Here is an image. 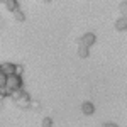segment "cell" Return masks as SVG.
I'll list each match as a JSON object with an SVG mask.
<instances>
[{
    "label": "cell",
    "mask_w": 127,
    "mask_h": 127,
    "mask_svg": "<svg viewBox=\"0 0 127 127\" xmlns=\"http://www.w3.org/2000/svg\"><path fill=\"white\" fill-rule=\"evenodd\" d=\"M7 88H9L10 92L24 88V78L20 75H10V76H7Z\"/></svg>",
    "instance_id": "6da1fadb"
},
{
    "label": "cell",
    "mask_w": 127,
    "mask_h": 127,
    "mask_svg": "<svg viewBox=\"0 0 127 127\" xmlns=\"http://www.w3.org/2000/svg\"><path fill=\"white\" fill-rule=\"evenodd\" d=\"M95 41H97V36L93 34V32H87V34H83L81 37H80L78 44L80 46H83V48H92L93 44H95Z\"/></svg>",
    "instance_id": "7a4b0ae2"
},
{
    "label": "cell",
    "mask_w": 127,
    "mask_h": 127,
    "mask_svg": "<svg viewBox=\"0 0 127 127\" xmlns=\"http://www.w3.org/2000/svg\"><path fill=\"white\" fill-rule=\"evenodd\" d=\"M15 105L20 107V108H29L31 107V97H29V93H27V92H24V95L15 102Z\"/></svg>",
    "instance_id": "3957f363"
},
{
    "label": "cell",
    "mask_w": 127,
    "mask_h": 127,
    "mask_svg": "<svg viewBox=\"0 0 127 127\" xmlns=\"http://www.w3.org/2000/svg\"><path fill=\"white\" fill-rule=\"evenodd\" d=\"M15 68H17V64H14V63H3L2 64V73L7 75V76L15 75Z\"/></svg>",
    "instance_id": "277c9868"
},
{
    "label": "cell",
    "mask_w": 127,
    "mask_h": 127,
    "mask_svg": "<svg viewBox=\"0 0 127 127\" xmlns=\"http://www.w3.org/2000/svg\"><path fill=\"white\" fill-rule=\"evenodd\" d=\"M81 112H83L85 115H92V114L95 112V105H93L92 102H83V103H81Z\"/></svg>",
    "instance_id": "5b68a950"
},
{
    "label": "cell",
    "mask_w": 127,
    "mask_h": 127,
    "mask_svg": "<svg viewBox=\"0 0 127 127\" xmlns=\"http://www.w3.org/2000/svg\"><path fill=\"white\" fill-rule=\"evenodd\" d=\"M114 27H115V31H120V32L122 31H127V19L126 17H119L115 20V26Z\"/></svg>",
    "instance_id": "8992f818"
},
{
    "label": "cell",
    "mask_w": 127,
    "mask_h": 127,
    "mask_svg": "<svg viewBox=\"0 0 127 127\" xmlns=\"http://www.w3.org/2000/svg\"><path fill=\"white\" fill-rule=\"evenodd\" d=\"M22 95H24V88H19V90H12V92H10V98H12L14 102H17V100H19Z\"/></svg>",
    "instance_id": "52a82bcc"
},
{
    "label": "cell",
    "mask_w": 127,
    "mask_h": 127,
    "mask_svg": "<svg viewBox=\"0 0 127 127\" xmlns=\"http://www.w3.org/2000/svg\"><path fill=\"white\" fill-rule=\"evenodd\" d=\"M5 7H7V10H10V12H15V10L19 9V2H17V0H9V2L5 3Z\"/></svg>",
    "instance_id": "ba28073f"
},
{
    "label": "cell",
    "mask_w": 127,
    "mask_h": 127,
    "mask_svg": "<svg viewBox=\"0 0 127 127\" xmlns=\"http://www.w3.org/2000/svg\"><path fill=\"white\" fill-rule=\"evenodd\" d=\"M88 54H90V49H88V48H83V46H78V58L85 59V58H88Z\"/></svg>",
    "instance_id": "9c48e42d"
},
{
    "label": "cell",
    "mask_w": 127,
    "mask_h": 127,
    "mask_svg": "<svg viewBox=\"0 0 127 127\" xmlns=\"http://www.w3.org/2000/svg\"><path fill=\"white\" fill-rule=\"evenodd\" d=\"M12 14H14V19L17 20V22H24V20H26V15H24V12L20 9H17L15 12H12Z\"/></svg>",
    "instance_id": "30bf717a"
},
{
    "label": "cell",
    "mask_w": 127,
    "mask_h": 127,
    "mask_svg": "<svg viewBox=\"0 0 127 127\" xmlns=\"http://www.w3.org/2000/svg\"><path fill=\"white\" fill-rule=\"evenodd\" d=\"M119 12H120V17L127 19V2H120L119 3Z\"/></svg>",
    "instance_id": "8fae6325"
},
{
    "label": "cell",
    "mask_w": 127,
    "mask_h": 127,
    "mask_svg": "<svg viewBox=\"0 0 127 127\" xmlns=\"http://www.w3.org/2000/svg\"><path fill=\"white\" fill-rule=\"evenodd\" d=\"M10 97V90L7 87H2L0 88V100H3V98H7Z\"/></svg>",
    "instance_id": "7c38bea8"
},
{
    "label": "cell",
    "mask_w": 127,
    "mask_h": 127,
    "mask_svg": "<svg viewBox=\"0 0 127 127\" xmlns=\"http://www.w3.org/2000/svg\"><path fill=\"white\" fill-rule=\"evenodd\" d=\"M41 126H42V127H53V119H51V117H44Z\"/></svg>",
    "instance_id": "4fadbf2b"
},
{
    "label": "cell",
    "mask_w": 127,
    "mask_h": 127,
    "mask_svg": "<svg viewBox=\"0 0 127 127\" xmlns=\"http://www.w3.org/2000/svg\"><path fill=\"white\" fill-rule=\"evenodd\" d=\"M2 87H7V75L0 73V88Z\"/></svg>",
    "instance_id": "5bb4252c"
},
{
    "label": "cell",
    "mask_w": 127,
    "mask_h": 127,
    "mask_svg": "<svg viewBox=\"0 0 127 127\" xmlns=\"http://www.w3.org/2000/svg\"><path fill=\"white\" fill-rule=\"evenodd\" d=\"M22 73H24V66H22V64H17V68H15V75H20V76H22Z\"/></svg>",
    "instance_id": "9a60e30c"
},
{
    "label": "cell",
    "mask_w": 127,
    "mask_h": 127,
    "mask_svg": "<svg viewBox=\"0 0 127 127\" xmlns=\"http://www.w3.org/2000/svg\"><path fill=\"white\" fill-rule=\"evenodd\" d=\"M29 108H39V100H31V107Z\"/></svg>",
    "instance_id": "2e32d148"
},
{
    "label": "cell",
    "mask_w": 127,
    "mask_h": 127,
    "mask_svg": "<svg viewBox=\"0 0 127 127\" xmlns=\"http://www.w3.org/2000/svg\"><path fill=\"white\" fill-rule=\"evenodd\" d=\"M102 127H119V126L114 122H105V124H102Z\"/></svg>",
    "instance_id": "e0dca14e"
},
{
    "label": "cell",
    "mask_w": 127,
    "mask_h": 127,
    "mask_svg": "<svg viewBox=\"0 0 127 127\" xmlns=\"http://www.w3.org/2000/svg\"><path fill=\"white\" fill-rule=\"evenodd\" d=\"M7 2H9V0H0V3H3V5H5Z\"/></svg>",
    "instance_id": "ac0fdd59"
},
{
    "label": "cell",
    "mask_w": 127,
    "mask_h": 127,
    "mask_svg": "<svg viewBox=\"0 0 127 127\" xmlns=\"http://www.w3.org/2000/svg\"><path fill=\"white\" fill-rule=\"evenodd\" d=\"M3 107V100H0V108Z\"/></svg>",
    "instance_id": "d6986e66"
},
{
    "label": "cell",
    "mask_w": 127,
    "mask_h": 127,
    "mask_svg": "<svg viewBox=\"0 0 127 127\" xmlns=\"http://www.w3.org/2000/svg\"><path fill=\"white\" fill-rule=\"evenodd\" d=\"M2 24H3V20H2V19H0V27H2Z\"/></svg>",
    "instance_id": "ffe728a7"
},
{
    "label": "cell",
    "mask_w": 127,
    "mask_h": 127,
    "mask_svg": "<svg viewBox=\"0 0 127 127\" xmlns=\"http://www.w3.org/2000/svg\"><path fill=\"white\" fill-rule=\"evenodd\" d=\"M42 2H46V3H49V2H51V0H42Z\"/></svg>",
    "instance_id": "44dd1931"
},
{
    "label": "cell",
    "mask_w": 127,
    "mask_h": 127,
    "mask_svg": "<svg viewBox=\"0 0 127 127\" xmlns=\"http://www.w3.org/2000/svg\"><path fill=\"white\" fill-rule=\"evenodd\" d=\"M0 73H2V64H0Z\"/></svg>",
    "instance_id": "7402d4cb"
},
{
    "label": "cell",
    "mask_w": 127,
    "mask_h": 127,
    "mask_svg": "<svg viewBox=\"0 0 127 127\" xmlns=\"http://www.w3.org/2000/svg\"><path fill=\"white\" fill-rule=\"evenodd\" d=\"M124 2H127V0H124Z\"/></svg>",
    "instance_id": "603a6c76"
}]
</instances>
